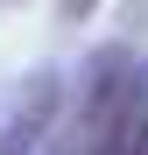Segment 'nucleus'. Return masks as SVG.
I'll use <instances>...</instances> for the list:
<instances>
[{
	"label": "nucleus",
	"instance_id": "1",
	"mask_svg": "<svg viewBox=\"0 0 148 155\" xmlns=\"http://www.w3.org/2000/svg\"><path fill=\"white\" fill-rule=\"evenodd\" d=\"M57 78H35V85H28V99H21V106H14V120H7V134H0V155H28L35 148V134H42V127H49V113H57Z\"/></svg>",
	"mask_w": 148,
	"mask_h": 155
},
{
	"label": "nucleus",
	"instance_id": "2",
	"mask_svg": "<svg viewBox=\"0 0 148 155\" xmlns=\"http://www.w3.org/2000/svg\"><path fill=\"white\" fill-rule=\"evenodd\" d=\"M57 14L78 28V21H92V14H99V0H57Z\"/></svg>",
	"mask_w": 148,
	"mask_h": 155
},
{
	"label": "nucleus",
	"instance_id": "3",
	"mask_svg": "<svg viewBox=\"0 0 148 155\" xmlns=\"http://www.w3.org/2000/svg\"><path fill=\"white\" fill-rule=\"evenodd\" d=\"M134 155H148V78H141V120H134Z\"/></svg>",
	"mask_w": 148,
	"mask_h": 155
},
{
	"label": "nucleus",
	"instance_id": "4",
	"mask_svg": "<svg viewBox=\"0 0 148 155\" xmlns=\"http://www.w3.org/2000/svg\"><path fill=\"white\" fill-rule=\"evenodd\" d=\"M148 21V0H127V28H141Z\"/></svg>",
	"mask_w": 148,
	"mask_h": 155
},
{
	"label": "nucleus",
	"instance_id": "5",
	"mask_svg": "<svg viewBox=\"0 0 148 155\" xmlns=\"http://www.w3.org/2000/svg\"><path fill=\"white\" fill-rule=\"evenodd\" d=\"M0 7H14V0H0Z\"/></svg>",
	"mask_w": 148,
	"mask_h": 155
}]
</instances>
